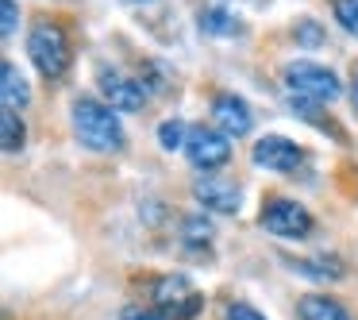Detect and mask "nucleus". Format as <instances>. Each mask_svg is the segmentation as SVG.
<instances>
[{
  "label": "nucleus",
  "instance_id": "f257e3e1",
  "mask_svg": "<svg viewBox=\"0 0 358 320\" xmlns=\"http://www.w3.org/2000/svg\"><path fill=\"white\" fill-rule=\"evenodd\" d=\"M73 135L81 139V147L96 151V155H116L124 147V124H120L116 109L93 97H78L70 109Z\"/></svg>",
  "mask_w": 358,
  "mask_h": 320
},
{
  "label": "nucleus",
  "instance_id": "f03ea898",
  "mask_svg": "<svg viewBox=\"0 0 358 320\" xmlns=\"http://www.w3.org/2000/svg\"><path fill=\"white\" fill-rule=\"evenodd\" d=\"M281 81H285L289 97H296V101H312V104H331L335 97L343 93L339 74L327 70V66H320V62H308V58L289 62L285 70H281Z\"/></svg>",
  "mask_w": 358,
  "mask_h": 320
},
{
  "label": "nucleus",
  "instance_id": "7ed1b4c3",
  "mask_svg": "<svg viewBox=\"0 0 358 320\" xmlns=\"http://www.w3.org/2000/svg\"><path fill=\"white\" fill-rule=\"evenodd\" d=\"M27 58L47 81H58L70 70V39H66V32L58 24H50V20L35 24L27 32Z\"/></svg>",
  "mask_w": 358,
  "mask_h": 320
},
{
  "label": "nucleus",
  "instance_id": "20e7f679",
  "mask_svg": "<svg viewBox=\"0 0 358 320\" xmlns=\"http://www.w3.org/2000/svg\"><path fill=\"white\" fill-rule=\"evenodd\" d=\"M150 297L162 309V316H170V320H193L204 309V297L193 289V281L185 274H162V278H155Z\"/></svg>",
  "mask_w": 358,
  "mask_h": 320
},
{
  "label": "nucleus",
  "instance_id": "39448f33",
  "mask_svg": "<svg viewBox=\"0 0 358 320\" xmlns=\"http://www.w3.org/2000/svg\"><path fill=\"white\" fill-rule=\"evenodd\" d=\"M258 224H262L266 232L281 235V239H304V235L312 232V212L304 209L301 201H293V197H270V201L262 204Z\"/></svg>",
  "mask_w": 358,
  "mask_h": 320
},
{
  "label": "nucleus",
  "instance_id": "423d86ee",
  "mask_svg": "<svg viewBox=\"0 0 358 320\" xmlns=\"http://www.w3.org/2000/svg\"><path fill=\"white\" fill-rule=\"evenodd\" d=\"M185 158L196 166V170H220V166L231 158V139H227L220 127L208 124H196L189 127V139H185Z\"/></svg>",
  "mask_w": 358,
  "mask_h": 320
},
{
  "label": "nucleus",
  "instance_id": "0eeeda50",
  "mask_svg": "<svg viewBox=\"0 0 358 320\" xmlns=\"http://www.w3.org/2000/svg\"><path fill=\"white\" fill-rule=\"evenodd\" d=\"M96 85H101L104 104H112L116 112H143V104H147L143 81L127 78V74L116 70V66H101V70H96Z\"/></svg>",
  "mask_w": 358,
  "mask_h": 320
},
{
  "label": "nucleus",
  "instance_id": "6e6552de",
  "mask_svg": "<svg viewBox=\"0 0 358 320\" xmlns=\"http://www.w3.org/2000/svg\"><path fill=\"white\" fill-rule=\"evenodd\" d=\"M250 158H255L258 170L293 174L296 166H301V158H304V147H296V143L285 139V135H262V139L255 143V151H250Z\"/></svg>",
  "mask_w": 358,
  "mask_h": 320
},
{
  "label": "nucleus",
  "instance_id": "1a4fd4ad",
  "mask_svg": "<svg viewBox=\"0 0 358 320\" xmlns=\"http://www.w3.org/2000/svg\"><path fill=\"white\" fill-rule=\"evenodd\" d=\"M212 120H216V127L227 139H243L255 127V112H250V104L239 93H220L212 101Z\"/></svg>",
  "mask_w": 358,
  "mask_h": 320
},
{
  "label": "nucleus",
  "instance_id": "9d476101",
  "mask_svg": "<svg viewBox=\"0 0 358 320\" xmlns=\"http://www.w3.org/2000/svg\"><path fill=\"white\" fill-rule=\"evenodd\" d=\"M193 197L204 204V212H220V216H231L243 204V189L235 186V181L208 178V174H204L201 181H193Z\"/></svg>",
  "mask_w": 358,
  "mask_h": 320
},
{
  "label": "nucleus",
  "instance_id": "9b49d317",
  "mask_svg": "<svg viewBox=\"0 0 358 320\" xmlns=\"http://www.w3.org/2000/svg\"><path fill=\"white\" fill-rule=\"evenodd\" d=\"M196 27L204 35H216V39H235L239 35V16L231 8H220V4H208V8L196 12Z\"/></svg>",
  "mask_w": 358,
  "mask_h": 320
},
{
  "label": "nucleus",
  "instance_id": "f8f14e48",
  "mask_svg": "<svg viewBox=\"0 0 358 320\" xmlns=\"http://www.w3.org/2000/svg\"><path fill=\"white\" fill-rule=\"evenodd\" d=\"M0 97H4V109H24L31 101V89H27V78L16 70V62L0 66Z\"/></svg>",
  "mask_w": 358,
  "mask_h": 320
},
{
  "label": "nucleus",
  "instance_id": "ddd939ff",
  "mask_svg": "<svg viewBox=\"0 0 358 320\" xmlns=\"http://www.w3.org/2000/svg\"><path fill=\"white\" fill-rule=\"evenodd\" d=\"M296 320H350L347 309L331 297H320V293H308L296 301Z\"/></svg>",
  "mask_w": 358,
  "mask_h": 320
},
{
  "label": "nucleus",
  "instance_id": "4468645a",
  "mask_svg": "<svg viewBox=\"0 0 358 320\" xmlns=\"http://www.w3.org/2000/svg\"><path fill=\"white\" fill-rule=\"evenodd\" d=\"M27 143V127L24 120H20L16 109H4L0 112V147H4V155H20Z\"/></svg>",
  "mask_w": 358,
  "mask_h": 320
},
{
  "label": "nucleus",
  "instance_id": "2eb2a0df",
  "mask_svg": "<svg viewBox=\"0 0 358 320\" xmlns=\"http://www.w3.org/2000/svg\"><path fill=\"white\" fill-rule=\"evenodd\" d=\"M293 270H301L304 278H316V281H327V278H343V266L335 258H285Z\"/></svg>",
  "mask_w": 358,
  "mask_h": 320
},
{
  "label": "nucleus",
  "instance_id": "dca6fc26",
  "mask_svg": "<svg viewBox=\"0 0 358 320\" xmlns=\"http://www.w3.org/2000/svg\"><path fill=\"white\" fill-rule=\"evenodd\" d=\"M181 235H185L189 247H208V239H212V224L204 220V212H189V216L181 220Z\"/></svg>",
  "mask_w": 358,
  "mask_h": 320
},
{
  "label": "nucleus",
  "instance_id": "f3484780",
  "mask_svg": "<svg viewBox=\"0 0 358 320\" xmlns=\"http://www.w3.org/2000/svg\"><path fill=\"white\" fill-rule=\"evenodd\" d=\"M185 139H189V127L185 120H162V127H158V143H162V151H185Z\"/></svg>",
  "mask_w": 358,
  "mask_h": 320
},
{
  "label": "nucleus",
  "instance_id": "a211bd4d",
  "mask_svg": "<svg viewBox=\"0 0 358 320\" xmlns=\"http://www.w3.org/2000/svg\"><path fill=\"white\" fill-rule=\"evenodd\" d=\"M335 20L358 39V0H335Z\"/></svg>",
  "mask_w": 358,
  "mask_h": 320
},
{
  "label": "nucleus",
  "instance_id": "6ab92c4d",
  "mask_svg": "<svg viewBox=\"0 0 358 320\" xmlns=\"http://www.w3.org/2000/svg\"><path fill=\"white\" fill-rule=\"evenodd\" d=\"M293 35H296V43H301V47H320V43H324V32H320L316 20H301Z\"/></svg>",
  "mask_w": 358,
  "mask_h": 320
},
{
  "label": "nucleus",
  "instance_id": "aec40b11",
  "mask_svg": "<svg viewBox=\"0 0 358 320\" xmlns=\"http://www.w3.org/2000/svg\"><path fill=\"white\" fill-rule=\"evenodd\" d=\"M0 32H4V39L8 35H16V27H20V8H16V0H0Z\"/></svg>",
  "mask_w": 358,
  "mask_h": 320
},
{
  "label": "nucleus",
  "instance_id": "412c9836",
  "mask_svg": "<svg viewBox=\"0 0 358 320\" xmlns=\"http://www.w3.org/2000/svg\"><path fill=\"white\" fill-rule=\"evenodd\" d=\"M227 320H266V316L255 309V305H247V301H231L227 305Z\"/></svg>",
  "mask_w": 358,
  "mask_h": 320
},
{
  "label": "nucleus",
  "instance_id": "4be33fe9",
  "mask_svg": "<svg viewBox=\"0 0 358 320\" xmlns=\"http://www.w3.org/2000/svg\"><path fill=\"white\" fill-rule=\"evenodd\" d=\"M120 320H162L158 312H150V309H143V305H131V309H124V316Z\"/></svg>",
  "mask_w": 358,
  "mask_h": 320
},
{
  "label": "nucleus",
  "instance_id": "5701e85b",
  "mask_svg": "<svg viewBox=\"0 0 358 320\" xmlns=\"http://www.w3.org/2000/svg\"><path fill=\"white\" fill-rule=\"evenodd\" d=\"M350 109L358 112V70H355V81H350Z\"/></svg>",
  "mask_w": 358,
  "mask_h": 320
},
{
  "label": "nucleus",
  "instance_id": "b1692460",
  "mask_svg": "<svg viewBox=\"0 0 358 320\" xmlns=\"http://www.w3.org/2000/svg\"><path fill=\"white\" fill-rule=\"evenodd\" d=\"M127 4H155V0H127Z\"/></svg>",
  "mask_w": 358,
  "mask_h": 320
}]
</instances>
